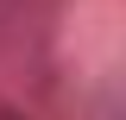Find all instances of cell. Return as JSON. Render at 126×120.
I'll list each match as a JSON object with an SVG mask.
<instances>
[{
  "instance_id": "1",
  "label": "cell",
  "mask_w": 126,
  "mask_h": 120,
  "mask_svg": "<svg viewBox=\"0 0 126 120\" xmlns=\"http://www.w3.org/2000/svg\"><path fill=\"white\" fill-rule=\"evenodd\" d=\"M0 120H19V114H0Z\"/></svg>"
}]
</instances>
